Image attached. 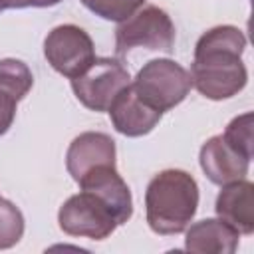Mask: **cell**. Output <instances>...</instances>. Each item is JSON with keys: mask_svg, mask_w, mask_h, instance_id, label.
<instances>
[{"mask_svg": "<svg viewBox=\"0 0 254 254\" xmlns=\"http://www.w3.org/2000/svg\"><path fill=\"white\" fill-rule=\"evenodd\" d=\"M246 36L240 28L222 24L206 30L196 46L190 65L192 87L212 101L238 95L248 83V69L242 62Z\"/></svg>", "mask_w": 254, "mask_h": 254, "instance_id": "1", "label": "cell"}, {"mask_svg": "<svg viewBox=\"0 0 254 254\" xmlns=\"http://www.w3.org/2000/svg\"><path fill=\"white\" fill-rule=\"evenodd\" d=\"M198 208V185L183 169L157 173L145 190L147 224L155 234L173 236L187 230Z\"/></svg>", "mask_w": 254, "mask_h": 254, "instance_id": "2", "label": "cell"}, {"mask_svg": "<svg viewBox=\"0 0 254 254\" xmlns=\"http://www.w3.org/2000/svg\"><path fill=\"white\" fill-rule=\"evenodd\" d=\"M135 93L161 113L177 107L189 95L192 81L189 69L169 58L147 62L131 81Z\"/></svg>", "mask_w": 254, "mask_h": 254, "instance_id": "3", "label": "cell"}, {"mask_svg": "<svg viewBox=\"0 0 254 254\" xmlns=\"http://www.w3.org/2000/svg\"><path fill=\"white\" fill-rule=\"evenodd\" d=\"M175 24L159 6H143L119 22L115 30V54L125 56L133 48L171 52L175 44Z\"/></svg>", "mask_w": 254, "mask_h": 254, "instance_id": "4", "label": "cell"}, {"mask_svg": "<svg viewBox=\"0 0 254 254\" xmlns=\"http://www.w3.org/2000/svg\"><path fill=\"white\" fill-rule=\"evenodd\" d=\"M58 222L65 234L91 240H105L119 226L113 208L101 196L87 189L71 194L60 206Z\"/></svg>", "mask_w": 254, "mask_h": 254, "instance_id": "5", "label": "cell"}, {"mask_svg": "<svg viewBox=\"0 0 254 254\" xmlns=\"http://www.w3.org/2000/svg\"><path fill=\"white\" fill-rule=\"evenodd\" d=\"M129 83L131 75L123 62L115 58H95L81 75L71 79V89L83 107L103 113L109 109L117 93Z\"/></svg>", "mask_w": 254, "mask_h": 254, "instance_id": "6", "label": "cell"}, {"mask_svg": "<svg viewBox=\"0 0 254 254\" xmlns=\"http://www.w3.org/2000/svg\"><path fill=\"white\" fill-rule=\"evenodd\" d=\"M44 56L60 75L73 79L93 64L95 46L83 28L62 24L48 32L44 40Z\"/></svg>", "mask_w": 254, "mask_h": 254, "instance_id": "7", "label": "cell"}, {"mask_svg": "<svg viewBox=\"0 0 254 254\" xmlns=\"http://www.w3.org/2000/svg\"><path fill=\"white\" fill-rule=\"evenodd\" d=\"M107 113H109V119L115 131L125 137H143L151 133L163 117L159 109L151 107L135 93L131 83L117 93Z\"/></svg>", "mask_w": 254, "mask_h": 254, "instance_id": "8", "label": "cell"}, {"mask_svg": "<svg viewBox=\"0 0 254 254\" xmlns=\"http://www.w3.org/2000/svg\"><path fill=\"white\" fill-rule=\"evenodd\" d=\"M198 163L206 179L220 187L232 181L246 179L250 169V159L234 149L222 135L210 137L200 147Z\"/></svg>", "mask_w": 254, "mask_h": 254, "instance_id": "9", "label": "cell"}, {"mask_svg": "<svg viewBox=\"0 0 254 254\" xmlns=\"http://www.w3.org/2000/svg\"><path fill=\"white\" fill-rule=\"evenodd\" d=\"M115 141L107 133L85 131L79 133L65 151V167L77 183L89 171L101 165H115Z\"/></svg>", "mask_w": 254, "mask_h": 254, "instance_id": "10", "label": "cell"}, {"mask_svg": "<svg viewBox=\"0 0 254 254\" xmlns=\"http://www.w3.org/2000/svg\"><path fill=\"white\" fill-rule=\"evenodd\" d=\"M79 189H87L101 196L115 212L119 226L125 224L133 214V196L123 181V177L117 173L115 165H101L93 171H89L83 179L77 181Z\"/></svg>", "mask_w": 254, "mask_h": 254, "instance_id": "11", "label": "cell"}, {"mask_svg": "<svg viewBox=\"0 0 254 254\" xmlns=\"http://www.w3.org/2000/svg\"><path fill=\"white\" fill-rule=\"evenodd\" d=\"M218 218L230 224L238 234L254 232V185L246 179L222 185L216 202Z\"/></svg>", "mask_w": 254, "mask_h": 254, "instance_id": "12", "label": "cell"}, {"mask_svg": "<svg viewBox=\"0 0 254 254\" xmlns=\"http://www.w3.org/2000/svg\"><path fill=\"white\" fill-rule=\"evenodd\" d=\"M185 232V248L194 254H232L240 242V234L222 218H202Z\"/></svg>", "mask_w": 254, "mask_h": 254, "instance_id": "13", "label": "cell"}, {"mask_svg": "<svg viewBox=\"0 0 254 254\" xmlns=\"http://www.w3.org/2000/svg\"><path fill=\"white\" fill-rule=\"evenodd\" d=\"M34 85V75L30 67L14 58L0 60V89L14 95L18 101H22Z\"/></svg>", "mask_w": 254, "mask_h": 254, "instance_id": "14", "label": "cell"}, {"mask_svg": "<svg viewBox=\"0 0 254 254\" xmlns=\"http://www.w3.org/2000/svg\"><path fill=\"white\" fill-rule=\"evenodd\" d=\"M24 236V214L8 198L0 196V250L16 246Z\"/></svg>", "mask_w": 254, "mask_h": 254, "instance_id": "15", "label": "cell"}, {"mask_svg": "<svg viewBox=\"0 0 254 254\" xmlns=\"http://www.w3.org/2000/svg\"><path fill=\"white\" fill-rule=\"evenodd\" d=\"M79 2L95 16L109 22H123L145 4V0H79Z\"/></svg>", "mask_w": 254, "mask_h": 254, "instance_id": "16", "label": "cell"}, {"mask_svg": "<svg viewBox=\"0 0 254 254\" xmlns=\"http://www.w3.org/2000/svg\"><path fill=\"white\" fill-rule=\"evenodd\" d=\"M222 137L234 149H238L242 155L252 159V113L248 111V113H242V115L234 117L226 125Z\"/></svg>", "mask_w": 254, "mask_h": 254, "instance_id": "17", "label": "cell"}, {"mask_svg": "<svg viewBox=\"0 0 254 254\" xmlns=\"http://www.w3.org/2000/svg\"><path fill=\"white\" fill-rule=\"evenodd\" d=\"M16 105H18V99L8 91L0 89V137L8 133V129L12 127L16 119Z\"/></svg>", "mask_w": 254, "mask_h": 254, "instance_id": "18", "label": "cell"}, {"mask_svg": "<svg viewBox=\"0 0 254 254\" xmlns=\"http://www.w3.org/2000/svg\"><path fill=\"white\" fill-rule=\"evenodd\" d=\"M60 2L62 0H10V8H48Z\"/></svg>", "mask_w": 254, "mask_h": 254, "instance_id": "19", "label": "cell"}, {"mask_svg": "<svg viewBox=\"0 0 254 254\" xmlns=\"http://www.w3.org/2000/svg\"><path fill=\"white\" fill-rule=\"evenodd\" d=\"M10 8V0H0V12Z\"/></svg>", "mask_w": 254, "mask_h": 254, "instance_id": "20", "label": "cell"}]
</instances>
